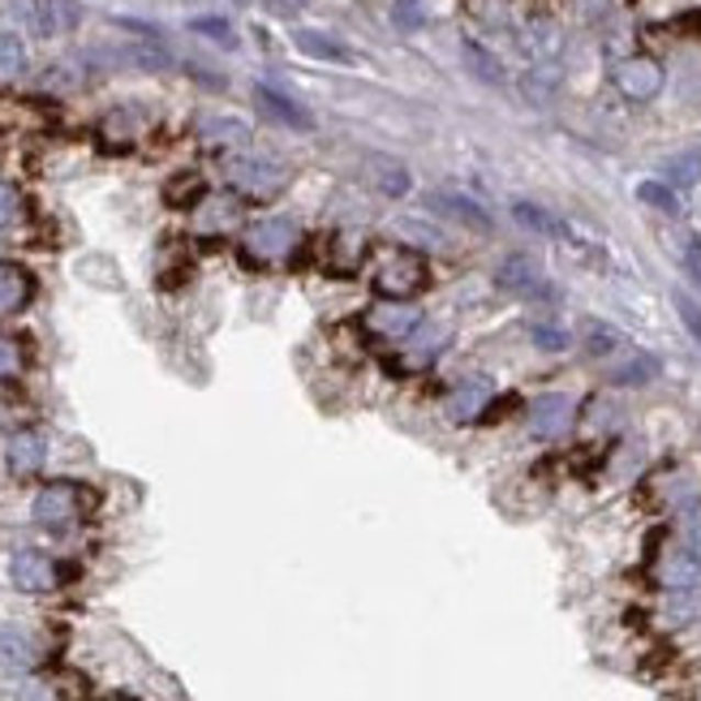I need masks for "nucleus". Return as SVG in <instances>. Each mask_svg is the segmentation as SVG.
Segmentation results:
<instances>
[{"mask_svg": "<svg viewBox=\"0 0 701 701\" xmlns=\"http://www.w3.org/2000/svg\"><path fill=\"white\" fill-rule=\"evenodd\" d=\"M224 181L242 199H276L289 186V168L276 155H254V151H229L224 155Z\"/></svg>", "mask_w": 701, "mask_h": 701, "instance_id": "obj_1", "label": "nucleus"}, {"mask_svg": "<svg viewBox=\"0 0 701 701\" xmlns=\"http://www.w3.org/2000/svg\"><path fill=\"white\" fill-rule=\"evenodd\" d=\"M375 293L392 301H409L418 298L426 285H431V267L418 251H392L383 254V263L375 267Z\"/></svg>", "mask_w": 701, "mask_h": 701, "instance_id": "obj_2", "label": "nucleus"}, {"mask_svg": "<svg viewBox=\"0 0 701 701\" xmlns=\"http://www.w3.org/2000/svg\"><path fill=\"white\" fill-rule=\"evenodd\" d=\"M298 237H301L298 224L289 215H267V220H254L251 229H246L242 251L254 263H280V258H289V254L298 251Z\"/></svg>", "mask_w": 701, "mask_h": 701, "instance_id": "obj_3", "label": "nucleus"}, {"mask_svg": "<svg viewBox=\"0 0 701 701\" xmlns=\"http://www.w3.org/2000/svg\"><path fill=\"white\" fill-rule=\"evenodd\" d=\"M13 13L31 26V35H44V40L65 35L82 22L78 0H13Z\"/></svg>", "mask_w": 701, "mask_h": 701, "instance_id": "obj_4", "label": "nucleus"}, {"mask_svg": "<svg viewBox=\"0 0 701 701\" xmlns=\"http://www.w3.org/2000/svg\"><path fill=\"white\" fill-rule=\"evenodd\" d=\"M82 508H87V491L78 482H48L31 503V516L48 530H65L82 516Z\"/></svg>", "mask_w": 701, "mask_h": 701, "instance_id": "obj_5", "label": "nucleus"}, {"mask_svg": "<svg viewBox=\"0 0 701 701\" xmlns=\"http://www.w3.org/2000/svg\"><path fill=\"white\" fill-rule=\"evenodd\" d=\"M361 327L375 336V341H404L422 327V310L413 301H392L379 298L366 314H361Z\"/></svg>", "mask_w": 701, "mask_h": 701, "instance_id": "obj_6", "label": "nucleus"}, {"mask_svg": "<svg viewBox=\"0 0 701 701\" xmlns=\"http://www.w3.org/2000/svg\"><path fill=\"white\" fill-rule=\"evenodd\" d=\"M611 82H615V91H620L624 100L650 103L654 96L663 91L667 74H663V65H658L654 56H624V60L611 69Z\"/></svg>", "mask_w": 701, "mask_h": 701, "instance_id": "obj_7", "label": "nucleus"}, {"mask_svg": "<svg viewBox=\"0 0 701 701\" xmlns=\"http://www.w3.org/2000/svg\"><path fill=\"white\" fill-rule=\"evenodd\" d=\"M9 581L22 590V594H48L60 586V568H56V559L44 552H35V547H22V552H13L9 559Z\"/></svg>", "mask_w": 701, "mask_h": 701, "instance_id": "obj_8", "label": "nucleus"}, {"mask_svg": "<svg viewBox=\"0 0 701 701\" xmlns=\"http://www.w3.org/2000/svg\"><path fill=\"white\" fill-rule=\"evenodd\" d=\"M491 401H496V383H491L487 375H469V379H460L448 392L444 409H448L452 422L465 426V422H478V418L491 409Z\"/></svg>", "mask_w": 701, "mask_h": 701, "instance_id": "obj_9", "label": "nucleus"}, {"mask_svg": "<svg viewBox=\"0 0 701 701\" xmlns=\"http://www.w3.org/2000/svg\"><path fill=\"white\" fill-rule=\"evenodd\" d=\"M572 418H577V404H572V397H564V392H543L538 401H530V431H534L538 439L568 435Z\"/></svg>", "mask_w": 701, "mask_h": 701, "instance_id": "obj_10", "label": "nucleus"}, {"mask_svg": "<svg viewBox=\"0 0 701 701\" xmlns=\"http://www.w3.org/2000/svg\"><path fill=\"white\" fill-rule=\"evenodd\" d=\"M496 285L512 298H538V293H552L547 280H543V267L530 258V254H508L500 267H496Z\"/></svg>", "mask_w": 701, "mask_h": 701, "instance_id": "obj_11", "label": "nucleus"}, {"mask_svg": "<svg viewBox=\"0 0 701 701\" xmlns=\"http://www.w3.org/2000/svg\"><path fill=\"white\" fill-rule=\"evenodd\" d=\"M426 207L435 211V215H444L452 224H460V229H474V233H491L496 229V220H491V211L482 207L478 199H469V194H452V190H435Z\"/></svg>", "mask_w": 701, "mask_h": 701, "instance_id": "obj_12", "label": "nucleus"}, {"mask_svg": "<svg viewBox=\"0 0 701 701\" xmlns=\"http://www.w3.org/2000/svg\"><path fill=\"white\" fill-rule=\"evenodd\" d=\"M254 103H258V108H263V116H271L276 125H289V130H301V134H310V130H314L310 108L298 103L293 96H285V91H276V87H267V82H258V87H254Z\"/></svg>", "mask_w": 701, "mask_h": 701, "instance_id": "obj_13", "label": "nucleus"}, {"mask_svg": "<svg viewBox=\"0 0 701 701\" xmlns=\"http://www.w3.org/2000/svg\"><path fill=\"white\" fill-rule=\"evenodd\" d=\"M44 460H48V439H44L40 431H18V435L4 444V465H9V474H13V478H31V474H40V469H44Z\"/></svg>", "mask_w": 701, "mask_h": 701, "instance_id": "obj_14", "label": "nucleus"}, {"mask_svg": "<svg viewBox=\"0 0 701 701\" xmlns=\"http://www.w3.org/2000/svg\"><path fill=\"white\" fill-rule=\"evenodd\" d=\"M658 581L667 586V590H676V594H689V590H698L701 586V555L689 552V547H676V552L663 555V564H658Z\"/></svg>", "mask_w": 701, "mask_h": 701, "instance_id": "obj_15", "label": "nucleus"}, {"mask_svg": "<svg viewBox=\"0 0 701 701\" xmlns=\"http://www.w3.org/2000/svg\"><path fill=\"white\" fill-rule=\"evenodd\" d=\"M199 138L211 151H246L251 147V125L237 121V116H202L199 121Z\"/></svg>", "mask_w": 701, "mask_h": 701, "instance_id": "obj_16", "label": "nucleus"}, {"mask_svg": "<svg viewBox=\"0 0 701 701\" xmlns=\"http://www.w3.org/2000/svg\"><path fill=\"white\" fill-rule=\"evenodd\" d=\"M366 173H370L375 190L388 194V199H404L413 190V173L392 155H366Z\"/></svg>", "mask_w": 701, "mask_h": 701, "instance_id": "obj_17", "label": "nucleus"}, {"mask_svg": "<svg viewBox=\"0 0 701 701\" xmlns=\"http://www.w3.org/2000/svg\"><path fill=\"white\" fill-rule=\"evenodd\" d=\"M448 341H452V336L444 332V327H426V323H422L413 336H404V341H401V361H404L401 370H422V366H426L435 353L444 349Z\"/></svg>", "mask_w": 701, "mask_h": 701, "instance_id": "obj_18", "label": "nucleus"}, {"mask_svg": "<svg viewBox=\"0 0 701 701\" xmlns=\"http://www.w3.org/2000/svg\"><path fill=\"white\" fill-rule=\"evenodd\" d=\"M31 293H35L31 271H26V267H18V263H0V314L22 310V305L31 301Z\"/></svg>", "mask_w": 701, "mask_h": 701, "instance_id": "obj_19", "label": "nucleus"}, {"mask_svg": "<svg viewBox=\"0 0 701 701\" xmlns=\"http://www.w3.org/2000/svg\"><path fill=\"white\" fill-rule=\"evenodd\" d=\"M293 44H298V52H305V56H314V60H332V65H353L357 56H353L341 40H332V35H323V31H293Z\"/></svg>", "mask_w": 701, "mask_h": 701, "instance_id": "obj_20", "label": "nucleus"}, {"mask_svg": "<svg viewBox=\"0 0 701 701\" xmlns=\"http://www.w3.org/2000/svg\"><path fill=\"white\" fill-rule=\"evenodd\" d=\"M512 220L521 224V229H530V233H543V237H568V224L552 215L547 207H538V202L521 199L512 202Z\"/></svg>", "mask_w": 701, "mask_h": 701, "instance_id": "obj_21", "label": "nucleus"}, {"mask_svg": "<svg viewBox=\"0 0 701 701\" xmlns=\"http://www.w3.org/2000/svg\"><path fill=\"white\" fill-rule=\"evenodd\" d=\"M521 48L530 52L534 60H552L555 52H559V26H555L552 18L525 22V26H521Z\"/></svg>", "mask_w": 701, "mask_h": 701, "instance_id": "obj_22", "label": "nucleus"}, {"mask_svg": "<svg viewBox=\"0 0 701 701\" xmlns=\"http://www.w3.org/2000/svg\"><path fill=\"white\" fill-rule=\"evenodd\" d=\"M460 52H465V65H469V74H474V78H482L487 87H503V78H508V74H503V60L496 56V52H487L482 44H474V40H465V48Z\"/></svg>", "mask_w": 701, "mask_h": 701, "instance_id": "obj_23", "label": "nucleus"}, {"mask_svg": "<svg viewBox=\"0 0 701 701\" xmlns=\"http://www.w3.org/2000/svg\"><path fill=\"white\" fill-rule=\"evenodd\" d=\"M237 202L229 199H202L199 202V215H194V224H199L202 233H224L229 224H237Z\"/></svg>", "mask_w": 701, "mask_h": 701, "instance_id": "obj_24", "label": "nucleus"}, {"mask_svg": "<svg viewBox=\"0 0 701 701\" xmlns=\"http://www.w3.org/2000/svg\"><path fill=\"white\" fill-rule=\"evenodd\" d=\"M663 177H667V186H676V190H689V186H698V181H701V151L671 155V159H667V168H663Z\"/></svg>", "mask_w": 701, "mask_h": 701, "instance_id": "obj_25", "label": "nucleus"}, {"mask_svg": "<svg viewBox=\"0 0 701 701\" xmlns=\"http://www.w3.org/2000/svg\"><path fill=\"white\" fill-rule=\"evenodd\" d=\"M22 69H26V44H22V35L0 31V82L22 78Z\"/></svg>", "mask_w": 701, "mask_h": 701, "instance_id": "obj_26", "label": "nucleus"}, {"mask_svg": "<svg viewBox=\"0 0 701 701\" xmlns=\"http://www.w3.org/2000/svg\"><path fill=\"white\" fill-rule=\"evenodd\" d=\"M654 375H658V357H650V353H637V357H628L620 370H611V379H615V383H624V388L650 383Z\"/></svg>", "mask_w": 701, "mask_h": 701, "instance_id": "obj_27", "label": "nucleus"}, {"mask_svg": "<svg viewBox=\"0 0 701 701\" xmlns=\"http://www.w3.org/2000/svg\"><path fill=\"white\" fill-rule=\"evenodd\" d=\"M0 650H4V663L9 667H35V646L26 633L18 628H0Z\"/></svg>", "mask_w": 701, "mask_h": 701, "instance_id": "obj_28", "label": "nucleus"}, {"mask_svg": "<svg viewBox=\"0 0 701 701\" xmlns=\"http://www.w3.org/2000/svg\"><path fill=\"white\" fill-rule=\"evenodd\" d=\"M637 199L646 202V207H658L663 215H680L676 186H667V181H642V186H637Z\"/></svg>", "mask_w": 701, "mask_h": 701, "instance_id": "obj_29", "label": "nucleus"}, {"mask_svg": "<svg viewBox=\"0 0 701 701\" xmlns=\"http://www.w3.org/2000/svg\"><path fill=\"white\" fill-rule=\"evenodd\" d=\"M530 341L543 353H564L572 345V332H564L559 323H534V327H530Z\"/></svg>", "mask_w": 701, "mask_h": 701, "instance_id": "obj_30", "label": "nucleus"}, {"mask_svg": "<svg viewBox=\"0 0 701 701\" xmlns=\"http://www.w3.org/2000/svg\"><path fill=\"white\" fill-rule=\"evenodd\" d=\"M586 349L594 353V357H607L611 349H620V332H615L611 323L590 319V323H586Z\"/></svg>", "mask_w": 701, "mask_h": 701, "instance_id": "obj_31", "label": "nucleus"}, {"mask_svg": "<svg viewBox=\"0 0 701 701\" xmlns=\"http://www.w3.org/2000/svg\"><path fill=\"white\" fill-rule=\"evenodd\" d=\"M555 87H559V69L547 65V60H538V69L525 74V96H530V100H543V96L555 91Z\"/></svg>", "mask_w": 701, "mask_h": 701, "instance_id": "obj_32", "label": "nucleus"}, {"mask_svg": "<svg viewBox=\"0 0 701 701\" xmlns=\"http://www.w3.org/2000/svg\"><path fill=\"white\" fill-rule=\"evenodd\" d=\"M190 31H199V35L215 40V44H224V48H237V31H233L224 18H194V22H190Z\"/></svg>", "mask_w": 701, "mask_h": 701, "instance_id": "obj_33", "label": "nucleus"}, {"mask_svg": "<svg viewBox=\"0 0 701 701\" xmlns=\"http://www.w3.org/2000/svg\"><path fill=\"white\" fill-rule=\"evenodd\" d=\"M676 314H680V323H685V332L693 336V345L701 353V305L689 293H676Z\"/></svg>", "mask_w": 701, "mask_h": 701, "instance_id": "obj_34", "label": "nucleus"}, {"mask_svg": "<svg viewBox=\"0 0 701 701\" xmlns=\"http://www.w3.org/2000/svg\"><path fill=\"white\" fill-rule=\"evenodd\" d=\"M392 18H397V26H401V31H418V26L426 22L422 0H397V4H392Z\"/></svg>", "mask_w": 701, "mask_h": 701, "instance_id": "obj_35", "label": "nucleus"}, {"mask_svg": "<svg viewBox=\"0 0 701 701\" xmlns=\"http://www.w3.org/2000/svg\"><path fill=\"white\" fill-rule=\"evenodd\" d=\"M18 211H22V194H18V186L0 181V229H4V224H13V220H18Z\"/></svg>", "mask_w": 701, "mask_h": 701, "instance_id": "obj_36", "label": "nucleus"}, {"mask_svg": "<svg viewBox=\"0 0 701 701\" xmlns=\"http://www.w3.org/2000/svg\"><path fill=\"white\" fill-rule=\"evenodd\" d=\"M685 271L693 276V285L701 289V237H685Z\"/></svg>", "mask_w": 701, "mask_h": 701, "instance_id": "obj_37", "label": "nucleus"}, {"mask_svg": "<svg viewBox=\"0 0 701 701\" xmlns=\"http://www.w3.org/2000/svg\"><path fill=\"white\" fill-rule=\"evenodd\" d=\"M18 370H22V349L9 336H0V375H18Z\"/></svg>", "mask_w": 701, "mask_h": 701, "instance_id": "obj_38", "label": "nucleus"}, {"mask_svg": "<svg viewBox=\"0 0 701 701\" xmlns=\"http://www.w3.org/2000/svg\"><path fill=\"white\" fill-rule=\"evenodd\" d=\"M577 4H581V13H586V18H602V13L611 9V0H577Z\"/></svg>", "mask_w": 701, "mask_h": 701, "instance_id": "obj_39", "label": "nucleus"}]
</instances>
